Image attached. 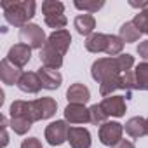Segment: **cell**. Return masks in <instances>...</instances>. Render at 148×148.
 Returning a JSON list of instances; mask_svg holds the SVG:
<instances>
[{
    "label": "cell",
    "mask_w": 148,
    "mask_h": 148,
    "mask_svg": "<svg viewBox=\"0 0 148 148\" xmlns=\"http://www.w3.org/2000/svg\"><path fill=\"white\" fill-rule=\"evenodd\" d=\"M7 59L18 68L26 66L32 59V47H28L26 44H14L7 52Z\"/></svg>",
    "instance_id": "cell-7"
},
{
    "label": "cell",
    "mask_w": 148,
    "mask_h": 148,
    "mask_svg": "<svg viewBox=\"0 0 148 148\" xmlns=\"http://www.w3.org/2000/svg\"><path fill=\"white\" fill-rule=\"evenodd\" d=\"M138 54H139L143 59H146V61H148V40L139 42V45H138Z\"/></svg>",
    "instance_id": "cell-34"
},
{
    "label": "cell",
    "mask_w": 148,
    "mask_h": 148,
    "mask_svg": "<svg viewBox=\"0 0 148 148\" xmlns=\"http://www.w3.org/2000/svg\"><path fill=\"white\" fill-rule=\"evenodd\" d=\"M117 89H122V73L120 75H113V77H110V79H106L99 84V92L105 98L112 96V92L117 91Z\"/></svg>",
    "instance_id": "cell-21"
},
{
    "label": "cell",
    "mask_w": 148,
    "mask_h": 148,
    "mask_svg": "<svg viewBox=\"0 0 148 148\" xmlns=\"http://www.w3.org/2000/svg\"><path fill=\"white\" fill-rule=\"evenodd\" d=\"M21 77H23L21 68L14 66L7 58H4L2 61H0V79H2V82H4V84H7V86L19 84Z\"/></svg>",
    "instance_id": "cell-9"
},
{
    "label": "cell",
    "mask_w": 148,
    "mask_h": 148,
    "mask_svg": "<svg viewBox=\"0 0 148 148\" xmlns=\"http://www.w3.org/2000/svg\"><path fill=\"white\" fill-rule=\"evenodd\" d=\"M32 103H33V112H35L37 120L51 119V117L56 113V110H58L56 99H52V98H49V96L38 98V99H35V101H32Z\"/></svg>",
    "instance_id": "cell-8"
},
{
    "label": "cell",
    "mask_w": 148,
    "mask_h": 148,
    "mask_svg": "<svg viewBox=\"0 0 148 148\" xmlns=\"http://www.w3.org/2000/svg\"><path fill=\"white\" fill-rule=\"evenodd\" d=\"M124 125L119 122H105L99 127V141L106 146H113L122 139Z\"/></svg>",
    "instance_id": "cell-5"
},
{
    "label": "cell",
    "mask_w": 148,
    "mask_h": 148,
    "mask_svg": "<svg viewBox=\"0 0 148 148\" xmlns=\"http://www.w3.org/2000/svg\"><path fill=\"white\" fill-rule=\"evenodd\" d=\"M11 119L16 117V119H25L28 122H37V117H35V112H33V103L32 101H14L11 105Z\"/></svg>",
    "instance_id": "cell-13"
},
{
    "label": "cell",
    "mask_w": 148,
    "mask_h": 148,
    "mask_svg": "<svg viewBox=\"0 0 148 148\" xmlns=\"http://www.w3.org/2000/svg\"><path fill=\"white\" fill-rule=\"evenodd\" d=\"M42 12L45 18L49 16H59L64 12V5L61 2H58V0H45V2H42Z\"/></svg>",
    "instance_id": "cell-24"
},
{
    "label": "cell",
    "mask_w": 148,
    "mask_h": 148,
    "mask_svg": "<svg viewBox=\"0 0 148 148\" xmlns=\"http://www.w3.org/2000/svg\"><path fill=\"white\" fill-rule=\"evenodd\" d=\"M99 105L108 117H124L125 115V98L124 96H108Z\"/></svg>",
    "instance_id": "cell-11"
},
{
    "label": "cell",
    "mask_w": 148,
    "mask_h": 148,
    "mask_svg": "<svg viewBox=\"0 0 148 148\" xmlns=\"http://www.w3.org/2000/svg\"><path fill=\"white\" fill-rule=\"evenodd\" d=\"M64 119L70 124H86V122H91L89 108H86V105H71V103H68V106L64 108Z\"/></svg>",
    "instance_id": "cell-12"
},
{
    "label": "cell",
    "mask_w": 148,
    "mask_h": 148,
    "mask_svg": "<svg viewBox=\"0 0 148 148\" xmlns=\"http://www.w3.org/2000/svg\"><path fill=\"white\" fill-rule=\"evenodd\" d=\"M112 148H136L134 146V143H131V141H127V139H120L117 145H113Z\"/></svg>",
    "instance_id": "cell-35"
},
{
    "label": "cell",
    "mask_w": 148,
    "mask_h": 148,
    "mask_svg": "<svg viewBox=\"0 0 148 148\" xmlns=\"http://www.w3.org/2000/svg\"><path fill=\"white\" fill-rule=\"evenodd\" d=\"M124 129H125V132L131 138H136V139L143 138L146 134V119H143V117H132V119H129L125 122Z\"/></svg>",
    "instance_id": "cell-18"
},
{
    "label": "cell",
    "mask_w": 148,
    "mask_h": 148,
    "mask_svg": "<svg viewBox=\"0 0 148 148\" xmlns=\"http://www.w3.org/2000/svg\"><path fill=\"white\" fill-rule=\"evenodd\" d=\"M4 18L12 26H26L28 21L35 16L37 4L33 0H16V2H2Z\"/></svg>",
    "instance_id": "cell-2"
},
{
    "label": "cell",
    "mask_w": 148,
    "mask_h": 148,
    "mask_svg": "<svg viewBox=\"0 0 148 148\" xmlns=\"http://www.w3.org/2000/svg\"><path fill=\"white\" fill-rule=\"evenodd\" d=\"M18 87L23 91V92H28V94H37L40 89H42V82L37 75V71H26L23 73V77L18 84Z\"/></svg>",
    "instance_id": "cell-16"
},
{
    "label": "cell",
    "mask_w": 148,
    "mask_h": 148,
    "mask_svg": "<svg viewBox=\"0 0 148 148\" xmlns=\"http://www.w3.org/2000/svg\"><path fill=\"white\" fill-rule=\"evenodd\" d=\"M129 5H132V7H139V9H146L148 7V2H129Z\"/></svg>",
    "instance_id": "cell-36"
},
{
    "label": "cell",
    "mask_w": 148,
    "mask_h": 148,
    "mask_svg": "<svg viewBox=\"0 0 148 148\" xmlns=\"http://www.w3.org/2000/svg\"><path fill=\"white\" fill-rule=\"evenodd\" d=\"M66 23H68V19H66V16H64V14H59V16H49V18H45V25H47L49 28H54V32H58V30H64Z\"/></svg>",
    "instance_id": "cell-31"
},
{
    "label": "cell",
    "mask_w": 148,
    "mask_h": 148,
    "mask_svg": "<svg viewBox=\"0 0 148 148\" xmlns=\"http://www.w3.org/2000/svg\"><path fill=\"white\" fill-rule=\"evenodd\" d=\"M37 75L42 82V87L44 89H49V91H54L61 86L63 82V77L58 70H52V68H47V66H40L37 70Z\"/></svg>",
    "instance_id": "cell-10"
},
{
    "label": "cell",
    "mask_w": 148,
    "mask_h": 148,
    "mask_svg": "<svg viewBox=\"0 0 148 148\" xmlns=\"http://www.w3.org/2000/svg\"><path fill=\"white\" fill-rule=\"evenodd\" d=\"M73 25H75L77 32L80 35H92L94 28H96V19L92 14H80L75 18V21H73Z\"/></svg>",
    "instance_id": "cell-20"
},
{
    "label": "cell",
    "mask_w": 148,
    "mask_h": 148,
    "mask_svg": "<svg viewBox=\"0 0 148 148\" xmlns=\"http://www.w3.org/2000/svg\"><path fill=\"white\" fill-rule=\"evenodd\" d=\"M11 129H12L16 134L23 136V134H26V132L32 129V122H28V120H25V119H16V117H12V119H11Z\"/></svg>",
    "instance_id": "cell-30"
},
{
    "label": "cell",
    "mask_w": 148,
    "mask_h": 148,
    "mask_svg": "<svg viewBox=\"0 0 148 148\" xmlns=\"http://www.w3.org/2000/svg\"><path fill=\"white\" fill-rule=\"evenodd\" d=\"M134 66V58L131 54H120L117 58H101L96 59L91 66V75L96 82H103L113 75H120L124 71H129Z\"/></svg>",
    "instance_id": "cell-1"
},
{
    "label": "cell",
    "mask_w": 148,
    "mask_h": 148,
    "mask_svg": "<svg viewBox=\"0 0 148 148\" xmlns=\"http://www.w3.org/2000/svg\"><path fill=\"white\" fill-rule=\"evenodd\" d=\"M106 45H108V35L106 33H92L86 40V49L89 52H96V54L106 52Z\"/></svg>",
    "instance_id": "cell-19"
},
{
    "label": "cell",
    "mask_w": 148,
    "mask_h": 148,
    "mask_svg": "<svg viewBox=\"0 0 148 148\" xmlns=\"http://www.w3.org/2000/svg\"><path fill=\"white\" fill-rule=\"evenodd\" d=\"M70 44H71V35L68 30H58V32H52L49 37H47V42L45 45L51 47L52 51L59 52L61 56L66 54V51L70 49Z\"/></svg>",
    "instance_id": "cell-6"
},
{
    "label": "cell",
    "mask_w": 148,
    "mask_h": 148,
    "mask_svg": "<svg viewBox=\"0 0 148 148\" xmlns=\"http://www.w3.org/2000/svg\"><path fill=\"white\" fill-rule=\"evenodd\" d=\"M77 9H80V11H87V14H92V12H98L103 5H105V2L103 0H94V2H91V0H84V2H75L73 4Z\"/></svg>",
    "instance_id": "cell-29"
},
{
    "label": "cell",
    "mask_w": 148,
    "mask_h": 148,
    "mask_svg": "<svg viewBox=\"0 0 148 148\" xmlns=\"http://www.w3.org/2000/svg\"><path fill=\"white\" fill-rule=\"evenodd\" d=\"M66 99L71 105H86L91 99V92L84 84H71L66 91Z\"/></svg>",
    "instance_id": "cell-15"
},
{
    "label": "cell",
    "mask_w": 148,
    "mask_h": 148,
    "mask_svg": "<svg viewBox=\"0 0 148 148\" xmlns=\"http://www.w3.org/2000/svg\"><path fill=\"white\" fill-rule=\"evenodd\" d=\"M40 61H42L44 66L52 68V70H58V68H61V64H63V56H61L59 52L52 51L51 47L44 45V47L40 49Z\"/></svg>",
    "instance_id": "cell-17"
},
{
    "label": "cell",
    "mask_w": 148,
    "mask_h": 148,
    "mask_svg": "<svg viewBox=\"0 0 148 148\" xmlns=\"http://www.w3.org/2000/svg\"><path fill=\"white\" fill-rule=\"evenodd\" d=\"M21 148H44V146H42L40 139H37V138H28V139H23Z\"/></svg>",
    "instance_id": "cell-33"
},
{
    "label": "cell",
    "mask_w": 148,
    "mask_h": 148,
    "mask_svg": "<svg viewBox=\"0 0 148 148\" xmlns=\"http://www.w3.org/2000/svg\"><path fill=\"white\" fill-rule=\"evenodd\" d=\"M119 37H120L125 44H131V42H138L139 37H141V33H139V30L134 26L132 21H127V23H124V25L120 26Z\"/></svg>",
    "instance_id": "cell-22"
},
{
    "label": "cell",
    "mask_w": 148,
    "mask_h": 148,
    "mask_svg": "<svg viewBox=\"0 0 148 148\" xmlns=\"http://www.w3.org/2000/svg\"><path fill=\"white\" fill-rule=\"evenodd\" d=\"M89 117H91V122L94 125H103L106 122V119H108V115L103 112L101 105H92L89 108Z\"/></svg>",
    "instance_id": "cell-27"
},
{
    "label": "cell",
    "mask_w": 148,
    "mask_h": 148,
    "mask_svg": "<svg viewBox=\"0 0 148 148\" xmlns=\"http://www.w3.org/2000/svg\"><path fill=\"white\" fill-rule=\"evenodd\" d=\"M19 38H21V44H26L32 49H42L47 42L44 30L35 23H28L26 26H23L19 30Z\"/></svg>",
    "instance_id": "cell-3"
},
{
    "label": "cell",
    "mask_w": 148,
    "mask_h": 148,
    "mask_svg": "<svg viewBox=\"0 0 148 148\" xmlns=\"http://www.w3.org/2000/svg\"><path fill=\"white\" fill-rule=\"evenodd\" d=\"M146 134H148V119H146Z\"/></svg>",
    "instance_id": "cell-37"
},
{
    "label": "cell",
    "mask_w": 148,
    "mask_h": 148,
    "mask_svg": "<svg viewBox=\"0 0 148 148\" xmlns=\"http://www.w3.org/2000/svg\"><path fill=\"white\" fill-rule=\"evenodd\" d=\"M124 49V40L119 35H108V45H106V54L110 58H117L120 56Z\"/></svg>",
    "instance_id": "cell-25"
},
{
    "label": "cell",
    "mask_w": 148,
    "mask_h": 148,
    "mask_svg": "<svg viewBox=\"0 0 148 148\" xmlns=\"http://www.w3.org/2000/svg\"><path fill=\"white\" fill-rule=\"evenodd\" d=\"M68 124L64 120H56V122H51L47 127H45V139L49 145L52 146H59L63 145L66 139H68Z\"/></svg>",
    "instance_id": "cell-4"
},
{
    "label": "cell",
    "mask_w": 148,
    "mask_h": 148,
    "mask_svg": "<svg viewBox=\"0 0 148 148\" xmlns=\"http://www.w3.org/2000/svg\"><path fill=\"white\" fill-rule=\"evenodd\" d=\"M132 23H134V26L139 30L141 35H143V33L148 35V7H146L145 11H139V12L134 16Z\"/></svg>",
    "instance_id": "cell-28"
},
{
    "label": "cell",
    "mask_w": 148,
    "mask_h": 148,
    "mask_svg": "<svg viewBox=\"0 0 148 148\" xmlns=\"http://www.w3.org/2000/svg\"><path fill=\"white\" fill-rule=\"evenodd\" d=\"M132 89H136V79H134V71H124L122 73V91H125V99L131 98Z\"/></svg>",
    "instance_id": "cell-26"
},
{
    "label": "cell",
    "mask_w": 148,
    "mask_h": 148,
    "mask_svg": "<svg viewBox=\"0 0 148 148\" xmlns=\"http://www.w3.org/2000/svg\"><path fill=\"white\" fill-rule=\"evenodd\" d=\"M68 141L71 148H91V132L86 127H70Z\"/></svg>",
    "instance_id": "cell-14"
},
{
    "label": "cell",
    "mask_w": 148,
    "mask_h": 148,
    "mask_svg": "<svg viewBox=\"0 0 148 148\" xmlns=\"http://www.w3.org/2000/svg\"><path fill=\"white\" fill-rule=\"evenodd\" d=\"M134 79H136V89L148 91V61L139 63L134 70Z\"/></svg>",
    "instance_id": "cell-23"
},
{
    "label": "cell",
    "mask_w": 148,
    "mask_h": 148,
    "mask_svg": "<svg viewBox=\"0 0 148 148\" xmlns=\"http://www.w3.org/2000/svg\"><path fill=\"white\" fill-rule=\"evenodd\" d=\"M0 122H2V127H0V138H2V141H0V146L5 148L9 145V134H7V119L2 117L0 119Z\"/></svg>",
    "instance_id": "cell-32"
}]
</instances>
